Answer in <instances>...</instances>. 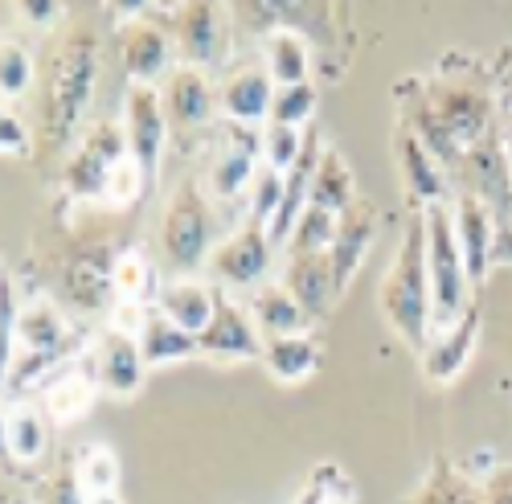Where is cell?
Listing matches in <instances>:
<instances>
[{"instance_id": "obj_1", "label": "cell", "mask_w": 512, "mask_h": 504, "mask_svg": "<svg viewBox=\"0 0 512 504\" xmlns=\"http://www.w3.org/2000/svg\"><path fill=\"white\" fill-rule=\"evenodd\" d=\"M99 87V37L91 25H66L41 70L37 144L66 156L91 128V103Z\"/></svg>"}, {"instance_id": "obj_2", "label": "cell", "mask_w": 512, "mask_h": 504, "mask_svg": "<svg viewBox=\"0 0 512 504\" xmlns=\"http://www.w3.org/2000/svg\"><path fill=\"white\" fill-rule=\"evenodd\" d=\"M377 308L386 324L398 332V341L410 349H426L431 336V279H426V234H422V214L406 222L398 255L381 279Z\"/></svg>"}, {"instance_id": "obj_3", "label": "cell", "mask_w": 512, "mask_h": 504, "mask_svg": "<svg viewBox=\"0 0 512 504\" xmlns=\"http://www.w3.org/2000/svg\"><path fill=\"white\" fill-rule=\"evenodd\" d=\"M218 246V218H213V197L201 181H181L168 197L160 226H156V250L160 263L173 275H193L209 263Z\"/></svg>"}, {"instance_id": "obj_4", "label": "cell", "mask_w": 512, "mask_h": 504, "mask_svg": "<svg viewBox=\"0 0 512 504\" xmlns=\"http://www.w3.org/2000/svg\"><path fill=\"white\" fill-rule=\"evenodd\" d=\"M422 214V234H426V279H431V332L455 324L472 296V279H467L459 242H455V222H451V205H426Z\"/></svg>"}, {"instance_id": "obj_5", "label": "cell", "mask_w": 512, "mask_h": 504, "mask_svg": "<svg viewBox=\"0 0 512 504\" xmlns=\"http://www.w3.org/2000/svg\"><path fill=\"white\" fill-rule=\"evenodd\" d=\"M127 156V140L115 119H95L82 140L66 152L62 160V189L74 201H99L107 189V177L115 173V164Z\"/></svg>"}, {"instance_id": "obj_6", "label": "cell", "mask_w": 512, "mask_h": 504, "mask_svg": "<svg viewBox=\"0 0 512 504\" xmlns=\"http://www.w3.org/2000/svg\"><path fill=\"white\" fill-rule=\"evenodd\" d=\"M426 103H431L435 119L443 123V132L455 140V148L467 156L476 144H484V132L492 123V99L488 91H480L476 78H435L422 87Z\"/></svg>"}, {"instance_id": "obj_7", "label": "cell", "mask_w": 512, "mask_h": 504, "mask_svg": "<svg viewBox=\"0 0 512 504\" xmlns=\"http://www.w3.org/2000/svg\"><path fill=\"white\" fill-rule=\"evenodd\" d=\"M259 160H263V132L222 119L218 140H213V156H209V173H205V193L213 201L242 197L254 173H259Z\"/></svg>"}, {"instance_id": "obj_8", "label": "cell", "mask_w": 512, "mask_h": 504, "mask_svg": "<svg viewBox=\"0 0 512 504\" xmlns=\"http://www.w3.org/2000/svg\"><path fill=\"white\" fill-rule=\"evenodd\" d=\"M205 267L213 271V279H222L226 287L254 291L259 283L271 279V267H275V242L267 238L263 226L242 222L234 234L218 238V246H213V255H209Z\"/></svg>"}, {"instance_id": "obj_9", "label": "cell", "mask_w": 512, "mask_h": 504, "mask_svg": "<svg viewBox=\"0 0 512 504\" xmlns=\"http://www.w3.org/2000/svg\"><path fill=\"white\" fill-rule=\"evenodd\" d=\"M82 361H87L91 377L99 382L103 394L111 398H136L144 390V377H148V361L140 353V341L136 332H123V328H103L95 336V345L82 353Z\"/></svg>"}, {"instance_id": "obj_10", "label": "cell", "mask_w": 512, "mask_h": 504, "mask_svg": "<svg viewBox=\"0 0 512 504\" xmlns=\"http://www.w3.org/2000/svg\"><path fill=\"white\" fill-rule=\"evenodd\" d=\"M173 46L185 66H197L205 74L213 66H222L230 46L222 0H185L173 13Z\"/></svg>"}, {"instance_id": "obj_11", "label": "cell", "mask_w": 512, "mask_h": 504, "mask_svg": "<svg viewBox=\"0 0 512 504\" xmlns=\"http://www.w3.org/2000/svg\"><path fill=\"white\" fill-rule=\"evenodd\" d=\"M123 140H127V156L140 164V173L152 185L156 173H160V160H164V144H168V115H164V103H160L156 87H136V82H127Z\"/></svg>"}, {"instance_id": "obj_12", "label": "cell", "mask_w": 512, "mask_h": 504, "mask_svg": "<svg viewBox=\"0 0 512 504\" xmlns=\"http://www.w3.org/2000/svg\"><path fill=\"white\" fill-rule=\"evenodd\" d=\"M234 17L254 29V33H275V29H295L304 37H324L332 41V0H230Z\"/></svg>"}, {"instance_id": "obj_13", "label": "cell", "mask_w": 512, "mask_h": 504, "mask_svg": "<svg viewBox=\"0 0 512 504\" xmlns=\"http://www.w3.org/2000/svg\"><path fill=\"white\" fill-rule=\"evenodd\" d=\"M160 103L168 115V132H177V136H193L218 119V91H213L209 74L197 66H185V62L168 70L164 87H160Z\"/></svg>"}, {"instance_id": "obj_14", "label": "cell", "mask_w": 512, "mask_h": 504, "mask_svg": "<svg viewBox=\"0 0 512 504\" xmlns=\"http://www.w3.org/2000/svg\"><path fill=\"white\" fill-rule=\"evenodd\" d=\"M197 349L209 361H259L263 336L254 328L246 304H238L230 291L218 287V304H213V316L197 336Z\"/></svg>"}, {"instance_id": "obj_15", "label": "cell", "mask_w": 512, "mask_h": 504, "mask_svg": "<svg viewBox=\"0 0 512 504\" xmlns=\"http://www.w3.org/2000/svg\"><path fill=\"white\" fill-rule=\"evenodd\" d=\"M119 37V62H123V74L127 82L136 87H156V82L168 78L173 70V33L160 29L152 17H136V21H123L115 29Z\"/></svg>"}, {"instance_id": "obj_16", "label": "cell", "mask_w": 512, "mask_h": 504, "mask_svg": "<svg viewBox=\"0 0 512 504\" xmlns=\"http://www.w3.org/2000/svg\"><path fill=\"white\" fill-rule=\"evenodd\" d=\"M279 283L291 291V300L304 308V316L316 324L332 312L336 304V275H332V259L328 250H304V255H287Z\"/></svg>"}, {"instance_id": "obj_17", "label": "cell", "mask_w": 512, "mask_h": 504, "mask_svg": "<svg viewBox=\"0 0 512 504\" xmlns=\"http://www.w3.org/2000/svg\"><path fill=\"white\" fill-rule=\"evenodd\" d=\"M394 156H398V173H402V185H406V197L418 201L422 209L426 205H439L451 197V185H447V168L435 160V152L426 148L410 123H398L394 132Z\"/></svg>"}, {"instance_id": "obj_18", "label": "cell", "mask_w": 512, "mask_h": 504, "mask_svg": "<svg viewBox=\"0 0 512 504\" xmlns=\"http://www.w3.org/2000/svg\"><path fill=\"white\" fill-rule=\"evenodd\" d=\"M271 99H275V82L267 74V66H234L222 87H218V111L230 123H246V128H259L271 119Z\"/></svg>"}, {"instance_id": "obj_19", "label": "cell", "mask_w": 512, "mask_h": 504, "mask_svg": "<svg viewBox=\"0 0 512 504\" xmlns=\"http://www.w3.org/2000/svg\"><path fill=\"white\" fill-rule=\"evenodd\" d=\"M451 222H455V242H459L467 279H472V287H480L492 263V250H496V226L488 214V201L480 193H463L451 205Z\"/></svg>"}, {"instance_id": "obj_20", "label": "cell", "mask_w": 512, "mask_h": 504, "mask_svg": "<svg viewBox=\"0 0 512 504\" xmlns=\"http://www.w3.org/2000/svg\"><path fill=\"white\" fill-rule=\"evenodd\" d=\"M377 234V209L369 201H353L345 214L336 218V238L328 246V259H332V275H336V291H345L353 283V275L361 271L369 246Z\"/></svg>"}, {"instance_id": "obj_21", "label": "cell", "mask_w": 512, "mask_h": 504, "mask_svg": "<svg viewBox=\"0 0 512 504\" xmlns=\"http://www.w3.org/2000/svg\"><path fill=\"white\" fill-rule=\"evenodd\" d=\"M476 336H480V312L467 308L455 324L426 336L422 373L431 377V382H455V377L463 373V365L472 361V353H476Z\"/></svg>"}, {"instance_id": "obj_22", "label": "cell", "mask_w": 512, "mask_h": 504, "mask_svg": "<svg viewBox=\"0 0 512 504\" xmlns=\"http://www.w3.org/2000/svg\"><path fill=\"white\" fill-rule=\"evenodd\" d=\"M17 341L25 353H50V357H78V336L54 300H29L17 316Z\"/></svg>"}, {"instance_id": "obj_23", "label": "cell", "mask_w": 512, "mask_h": 504, "mask_svg": "<svg viewBox=\"0 0 512 504\" xmlns=\"http://www.w3.org/2000/svg\"><path fill=\"white\" fill-rule=\"evenodd\" d=\"M95 390H99V382L91 377L87 361H82V353H78L70 365H62V369L50 377V382L41 386V394H46V418H50L54 427L78 423V418L91 410Z\"/></svg>"}, {"instance_id": "obj_24", "label": "cell", "mask_w": 512, "mask_h": 504, "mask_svg": "<svg viewBox=\"0 0 512 504\" xmlns=\"http://www.w3.org/2000/svg\"><path fill=\"white\" fill-rule=\"evenodd\" d=\"M213 304H218V287L213 283H201L193 275H177V279H168L160 283V296H156V312H164L173 324H181L185 332L201 336V328L209 324L213 316Z\"/></svg>"}, {"instance_id": "obj_25", "label": "cell", "mask_w": 512, "mask_h": 504, "mask_svg": "<svg viewBox=\"0 0 512 504\" xmlns=\"http://www.w3.org/2000/svg\"><path fill=\"white\" fill-rule=\"evenodd\" d=\"M246 312L254 320V328H259L263 341H271V336H291V332H308L312 320L304 316V308L291 300V291L279 283V279H267L250 291L246 300Z\"/></svg>"}, {"instance_id": "obj_26", "label": "cell", "mask_w": 512, "mask_h": 504, "mask_svg": "<svg viewBox=\"0 0 512 504\" xmlns=\"http://www.w3.org/2000/svg\"><path fill=\"white\" fill-rule=\"evenodd\" d=\"M136 341H140V353H144L148 369L201 357L197 336L185 332L181 324H173V320H168L164 312H156V308H148V316H144V324H140V332H136Z\"/></svg>"}, {"instance_id": "obj_27", "label": "cell", "mask_w": 512, "mask_h": 504, "mask_svg": "<svg viewBox=\"0 0 512 504\" xmlns=\"http://www.w3.org/2000/svg\"><path fill=\"white\" fill-rule=\"evenodd\" d=\"M267 373L275 377V382L283 386H295L304 382V377H312V369L320 365V341L312 332H291V336H271V341H263V357Z\"/></svg>"}, {"instance_id": "obj_28", "label": "cell", "mask_w": 512, "mask_h": 504, "mask_svg": "<svg viewBox=\"0 0 512 504\" xmlns=\"http://www.w3.org/2000/svg\"><path fill=\"white\" fill-rule=\"evenodd\" d=\"M353 201H357V189H353V168H349V160L340 156V148L324 144L320 156H316V168H312L308 205L328 209V214H345Z\"/></svg>"}, {"instance_id": "obj_29", "label": "cell", "mask_w": 512, "mask_h": 504, "mask_svg": "<svg viewBox=\"0 0 512 504\" xmlns=\"http://www.w3.org/2000/svg\"><path fill=\"white\" fill-rule=\"evenodd\" d=\"M263 66L275 87H291V82H312V50L308 37L295 29H275L263 37Z\"/></svg>"}, {"instance_id": "obj_30", "label": "cell", "mask_w": 512, "mask_h": 504, "mask_svg": "<svg viewBox=\"0 0 512 504\" xmlns=\"http://www.w3.org/2000/svg\"><path fill=\"white\" fill-rule=\"evenodd\" d=\"M5 447H9V464H37L50 447V418L37 406H13L5 414Z\"/></svg>"}, {"instance_id": "obj_31", "label": "cell", "mask_w": 512, "mask_h": 504, "mask_svg": "<svg viewBox=\"0 0 512 504\" xmlns=\"http://www.w3.org/2000/svg\"><path fill=\"white\" fill-rule=\"evenodd\" d=\"M111 291L115 300H132V304H156L160 296V275H156V263L144 255L140 246H127L115 255L111 263Z\"/></svg>"}, {"instance_id": "obj_32", "label": "cell", "mask_w": 512, "mask_h": 504, "mask_svg": "<svg viewBox=\"0 0 512 504\" xmlns=\"http://www.w3.org/2000/svg\"><path fill=\"white\" fill-rule=\"evenodd\" d=\"M74 472L82 480V488H87V496L95 492H119V455L103 443L95 447H82L78 459H74Z\"/></svg>"}, {"instance_id": "obj_33", "label": "cell", "mask_w": 512, "mask_h": 504, "mask_svg": "<svg viewBox=\"0 0 512 504\" xmlns=\"http://www.w3.org/2000/svg\"><path fill=\"white\" fill-rule=\"evenodd\" d=\"M37 87V62L17 41H0V95L21 99Z\"/></svg>"}, {"instance_id": "obj_34", "label": "cell", "mask_w": 512, "mask_h": 504, "mask_svg": "<svg viewBox=\"0 0 512 504\" xmlns=\"http://www.w3.org/2000/svg\"><path fill=\"white\" fill-rule=\"evenodd\" d=\"M320 91L312 82H291V87H275L271 99V119L267 123H283V128H304V123L316 115Z\"/></svg>"}, {"instance_id": "obj_35", "label": "cell", "mask_w": 512, "mask_h": 504, "mask_svg": "<svg viewBox=\"0 0 512 504\" xmlns=\"http://www.w3.org/2000/svg\"><path fill=\"white\" fill-rule=\"evenodd\" d=\"M279 201H283V173L259 164V173H254V181L246 189V222L267 230L271 218H275V209H279Z\"/></svg>"}, {"instance_id": "obj_36", "label": "cell", "mask_w": 512, "mask_h": 504, "mask_svg": "<svg viewBox=\"0 0 512 504\" xmlns=\"http://www.w3.org/2000/svg\"><path fill=\"white\" fill-rule=\"evenodd\" d=\"M336 218L340 214H328V209H316L308 205L300 222H295L291 238H287V255H304V250H328L332 238H336Z\"/></svg>"}, {"instance_id": "obj_37", "label": "cell", "mask_w": 512, "mask_h": 504, "mask_svg": "<svg viewBox=\"0 0 512 504\" xmlns=\"http://www.w3.org/2000/svg\"><path fill=\"white\" fill-rule=\"evenodd\" d=\"M308 140L300 128H283V123H267L263 128V164L275 168V173H291L300 164Z\"/></svg>"}, {"instance_id": "obj_38", "label": "cell", "mask_w": 512, "mask_h": 504, "mask_svg": "<svg viewBox=\"0 0 512 504\" xmlns=\"http://www.w3.org/2000/svg\"><path fill=\"white\" fill-rule=\"evenodd\" d=\"M144 189H148V177L140 173V164H136L132 156H123V160L115 164V173L107 177L103 201H111V205L127 209V205H136V201L144 197Z\"/></svg>"}, {"instance_id": "obj_39", "label": "cell", "mask_w": 512, "mask_h": 504, "mask_svg": "<svg viewBox=\"0 0 512 504\" xmlns=\"http://www.w3.org/2000/svg\"><path fill=\"white\" fill-rule=\"evenodd\" d=\"M41 504H87V488H82L74 464H62L58 472H50L41 480V492H37Z\"/></svg>"}, {"instance_id": "obj_40", "label": "cell", "mask_w": 512, "mask_h": 504, "mask_svg": "<svg viewBox=\"0 0 512 504\" xmlns=\"http://www.w3.org/2000/svg\"><path fill=\"white\" fill-rule=\"evenodd\" d=\"M29 144H33V136L25 123L9 111H0V156H29Z\"/></svg>"}, {"instance_id": "obj_41", "label": "cell", "mask_w": 512, "mask_h": 504, "mask_svg": "<svg viewBox=\"0 0 512 504\" xmlns=\"http://www.w3.org/2000/svg\"><path fill=\"white\" fill-rule=\"evenodd\" d=\"M340 484V472L332 468V464H320V468H312V476H308V484H304V492L295 496L291 504H324L328 500V492Z\"/></svg>"}, {"instance_id": "obj_42", "label": "cell", "mask_w": 512, "mask_h": 504, "mask_svg": "<svg viewBox=\"0 0 512 504\" xmlns=\"http://www.w3.org/2000/svg\"><path fill=\"white\" fill-rule=\"evenodd\" d=\"M17 13L37 29H50L62 21V0H17Z\"/></svg>"}, {"instance_id": "obj_43", "label": "cell", "mask_w": 512, "mask_h": 504, "mask_svg": "<svg viewBox=\"0 0 512 504\" xmlns=\"http://www.w3.org/2000/svg\"><path fill=\"white\" fill-rule=\"evenodd\" d=\"M410 504H459V496L443 484V476H435V480H426V484L418 488V496H414Z\"/></svg>"}, {"instance_id": "obj_44", "label": "cell", "mask_w": 512, "mask_h": 504, "mask_svg": "<svg viewBox=\"0 0 512 504\" xmlns=\"http://www.w3.org/2000/svg\"><path fill=\"white\" fill-rule=\"evenodd\" d=\"M103 5H107V13L115 17V25H123V21L148 17V5H152V0H103Z\"/></svg>"}, {"instance_id": "obj_45", "label": "cell", "mask_w": 512, "mask_h": 504, "mask_svg": "<svg viewBox=\"0 0 512 504\" xmlns=\"http://www.w3.org/2000/svg\"><path fill=\"white\" fill-rule=\"evenodd\" d=\"M5 406H0V468H9V447H5Z\"/></svg>"}, {"instance_id": "obj_46", "label": "cell", "mask_w": 512, "mask_h": 504, "mask_svg": "<svg viewBox=\"0 0 512 504\" xmlns=\"http://www.w3.org/2000/svg\"><path fill=\"white\" fill-rule=\"evenodd\" d=\"M324 504H353V496H345V480H340L332 492H328V500Z\"/></svg>"}, {"instance_id": "obj_47", "label": "cell", "mask_w": 512, "mask_h": 504, "mask_svg": "<svg viewBox=\"0 0 512 504\" xmlns=\"http://www.w3.org/2000/svg\"><path fill=\"white\" fill-rule=\"evenodd\" d=\"M87 504H123V496L119 492H95V496H87Z\"/></svg>"}, {"instance_id": "obj_48", "label": "cell", "mask_w": 512, "mask_h": 504, "mask_svg": "<svg viewBox=\"0 0 512 504\" xmlns=\"http://www.w3.org/2000/svg\"><path fill=\"white\" fill-rule=\"evenodd\" d=\"M152 5H160V9H164V13H177V9H181V5H185V0H152Z\"/></svg>"}]
</instances>
